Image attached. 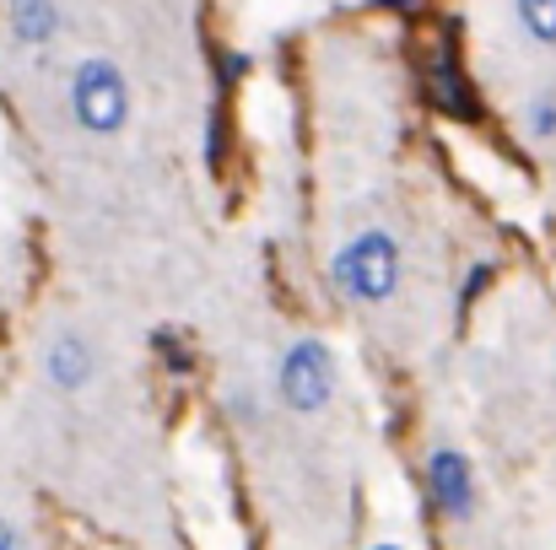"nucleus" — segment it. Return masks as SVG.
<instances>
[{
	"mask_svg": "<svg viewBox=\"0 0 556 550\" xmlns=\"http://www.w3.org/2000/svg\"><path fill=\"white\" fill-rule=\"evenodd\" d=\"M330 281L352 297V303H389L400 286V243L389 232H357L352 243L336 248L330 259Z\"/></svg>",
	"mask_w": 556,
	"mask_h": 550,
	"instance_id": "nucleus-1",
	"label": "nucleus"
},
{
	"mask_svg": "<svg viewBox=\"0 0 556 550\" xmlns=\"http://www.w3.org/2000/svg\"><path fill=\"white\" fill-rule=\"evenodd\" d=\"M71 114L87 136H119L130 119V87L114 60H81L71 76Z\"/></svg>",
	"mask_w": 556,
	"mask_h": 550,
	"instance_id": "nucleus-2",
	"label": "nucleus"
},
{
	"mask_svg": "<svg viewBox=\"0 0 556 550\" xmlns=\"http://www.w3.org/2000/svg\"><path fill=\"white\" fill-rule=\"evenodd\" d=\"M336 394V357L325 341H298L287 357H281V399L298 410V415H319Z\"/></svg>",
	"mask_w": 556,
	"mask_h": 550,
	"instance_id": "nucleus-3",
	"label": "nucleus"
},
{
	"mask_svg": "<svg viewBox=\"0 0 556 550\" xmlns=\"http://www.w3.org/2000/svg\"><path fill=\"white\" fill-rule=\"evenodd\" d=\"M427 486H432V497H438V508L448 519H465L470 513V464H465V453L438 448L427 459Z\"/></svg>",
	"mask_w": 556,
	"mask_h": 550,
	"instance_id": "nucleus-4",
	"label": "nucleus"
},
{
	"mask_svg": "<svg viewBox=\"0 0 556 550\" xmlns=\"http://www.w3.org/2000/svg\"><path fill=\"white\" fill-rule=\"evenodd\" d=\"M49 383L54 388H81V383H92V351H87V341H76V335H60L54 346H49Z\"/></svg>",
	"mask_w": 556,
	"mask_h": 550,
	"instance_id": "nucleus-5",
	"label": "nucleus"
},
{
	"mask_svg": "<svg viewBox=\"0 0 556 550\" xmlns=\"http://www.w3.org/2000/svg\"><path fill=\"white\" fill-rule=\"evenodd\" d=\"M427 92H432V103H438L448 119H481V103H476V92L465 87V76H459L448 60H438V65H432V81H427Z\"/></svg>",
	"mask_w": 556,
	"mask_h": 550,
	"instance_id": "nucleus-6",
	"label": "nucleus"
},
{
	"mask_svg": "<svg viewBox=\"0 0 556 550\" xmlns=\"http://www.w3.org/2000/svg\"><path fill=\"white\" fill-rule=\"evenodd\" d=\"M11 33L16 43H49L60 33V5L54 0H11Z\"/></svg>",
	"mask_w": 556,
	"mask_h": 550,
	"instance_id": "nucleus-7",
	"label": "nucleus"
},
{
	"mask_svg": "<svg viewBox=\"0 0 556 550\" xmlns=\"http://www.w3.org/2000/svg\"><path fill=\"white\" fill-rule=\"evenodd\" d=\"M519 27H525L535 43L556 49V0H519Z\"/></svg>",
	"mask_w": 556,
	"mask_h": 550,
	"instance_id": "nucleus-8",
	"label": "nucleus"
},
{
	"mask_svg": "<svg viewBox=\"0 0 556 550\" xmlns=\"http://www.w3.org/2000/svg\"><path fill=\"white\" fill-rule=\"evenodd\" d=\"M530 130L546 141V136H556V98H541L535 103V114H530Z\"/></svg>",
	"mask_w": 556,
	"mask_h": 550,
	"instance_id": "nucleus-9",
	"label": "nucleus"
},
{
	"mask_svg": "<svg viewBox=\"0 0 556 550\" xmlns=\"http://www.w3.org/2000/svg\"><path fill=\"white\" fill-rule=\"evenodd\" d=\"M222 114H211V130H205V163H222Z\"/></svg>",
	"mask_w": 556,
	"mask_h": 550,
	"instance_id": "nucleus-10",
	"label": "nucleus"
},
{
	"mask_svg": "<svg viewBox=\"0 0 556 550\" xmlns=\"http://www.w3.org/2000/svg\"><path fill=\"white\" fill-rule=\"evenodd\" d=\"M243 71H249V60H243V54H227V60H222V76H227V81H238Z\"/></svg>",
	"mask_w": 556,
	"mask_h": 550,
	"instance_id": "nucleus-11",
	"label": "nucleus"
},
{
	"mask_svg": "<svg viewBox=\"0 0 556 550\" xmlns=\"http://www.w3.org/2000/svg\"><path fill=\"white\" fill-rule=\"evenodd\" d=\"M0 550H27V546H22V535H16L5 519H0Z\"/></svg>",
	"mask_w": 556,
	"mask_h": 550,
	"instance_id": "nucleus-12",
	"label": "nucleus"
},
{
	"mask_svg": "<svg viewBox=\"0 0 556 550\" xmlns=\"http://www.w3.org/2000/svg\"><path fill=\"white\" fill-rule=\"evenodd\" d=\"M368 5H383V11H405V5H416V0H368Z\"/></svg>",
	"mask_w": 556,
	"mask_h": 550,
	"instance_id": "nucleus-13",
	"label": "nucleus"
},
{
	"mask_svg": "<svg viewBox=\"0 0 556 550\" xmlns=\"http://www.w3.org/2000/svg\"><path fill=\"white\" fill-rule=\"evenodd\" d=\"M378 550H394V546H378Z\"/></svg>",
	"mask_w": 556,
	"mask_h": 550,
	"instance_id": "nucleus-14",
	"label": "nucleus"
}]
</instances>
